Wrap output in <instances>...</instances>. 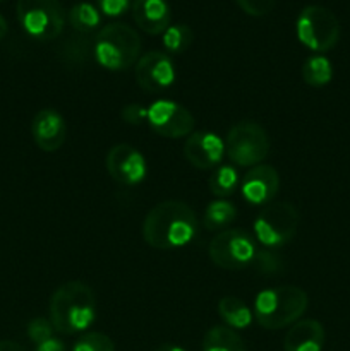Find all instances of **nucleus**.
<instances>
[{
    "label": "nucleus",
    "instance_id": "obj_28",
    "mask_svg": "<svg viewBox=\"0 0 350 351\" xmlns=\"http://www.w3.org/2000/svg\"><path fill=\"white\" fill-rule=\"evenodd\" d=\"M253 264H256L263 273L275 274L281 269L280 257H277L275 254H270V252H263V250H257L256 259H254Z\"/></svg>",
    "mask_w": 350,
    "mask_h": 351
},
{
    "label": "nucleus",
    "instance_id": "obj_31",
    "mask_svg": "<svg viewBox=\"0 0 350 351\" xmlns=\"http://www.w3.org/2000/svg\"><path fill=\"white\" fill-rule=\"evenodd\" d=\"M34 351H67V350H65V345L62 339L50 338V339H47V341L36 345V350Z\"/></svg>",
    "mask_w": 350,
    "mask_h": 351
},
{
    "label": "nucleus",
    "instance_id": "obj_15",
    "mask_svg": "<svg viewBox=\"0 0 350 351\" xmlns=\"http://www.w3.org/2000/svg\"><path fill=\"white\" fill-rule=\"evenodd\" d=\"M31 134L34 144L45 153H54L64 146L67 139V123L64 117L54 108H43L31 122Z\"/></svg>",
    "mask_w": 350,
    "mask_h": 351
},
{
    "label": "nucleus",
    "instance_id": "obj_27",
    "mask_svg": "<svg viewBox=\"0 0 350 351\" xmlns=\"http://www.w3.org/2000/svg\"><path fill=\"white\" fill-rule=\"evenodd\" d=\"M240 9L247 12L249 16L261 17L271 12L275 7V0H235Z\"/></svg>",
    "mask_w": 350,
    "mask_h": 351
},
{
    "label": "nucleus",
    "instance_id": "obj_7",
    "mask_svg": "<svg viewBox=\"0 0 350 351\" xmlns=\"http://www.w3.org/2000/svg\"><path fill=\"white\" fill-rule=\"evenodd\" d=\"M208 254L211 263L222 269H244L256 259L257 243L256 239L246 230L226 228L213 237Z\"/></svg>",
    "mask_w": 350,
    "mask_h": 351
},
{
    "label": "nucleus",
    "instance_id": "obj_20",
    "mask_svg": "<svg viewBox=\"0 0 350 351\" xmlns=\"http://www.w3.org/2000/svg\"><path fill=\"white\" fill-rule=\"evenodd\" d=\"M237 208L232 202L220 199V201L209 202L206 208L205 216H202V226L209 232H218V230L226 228L230 223L235 221Z\"/></svg>",
    "mask_w": 350,
    "mask_h": 351
},
{
    "label": "nucleus",
    "instance_id": "obj_4",
    "mask_svg": "<svg viewBox=\"0 0 350 351\" xmlns=\"http://www.w3.org/2000/svg\"><path fill=\"white\" fill-rule=\"evenodd\" d=\"M141 38L124 23L106 24L95 38L96 62L106 71H127L139 60Z\"/></svg>",
    "mask_w": 350,
    "mask_h": 351
},
{
    "label": "nucleus",
    "instance_id": "obj_6",
    "mask_svg": "<svg viewBox=\"0 0 350 351\" xmlns=\"http://www.w3.org/2000/svg\"><path fill=\"white\" fill-rule=\"evenodd\" d=\"M301 223L297 208L290 202L268 204L254 221L256 240L266 249H278L295 237Z\"/></svg>",
    "mask_w": 350,
    "mask_h": 351
},
{
    "label": "nucleus",
    "instance_id": "obj_8",
    "mask_svg": "<svg viewBox=\"0 0 350 351\" xmlns=\"http://www.w3.org/2000/svg\"><path fill=\"white\" fill-rule=\"evenodd\" d=\"M299 41L309 50L325 53L340 40V23L335 14L321 5H307L295 23Z\"/></svg>",
    "mask_w": 350,
    "mask_h": 351
},
{
    "label": "nucleus",
    "instance_id": "obj_29",
    "mask_svg": "<svg viewBox=\"0 0 350 351\" xmlns=\"http://www.w3.org/2000/svg\"><path fill=\"white\" fill-rule=\"evenodd\" d=\"M98 5L105 16L117 17L132 7V0H98Z\"/></svg>",
    "mask_w": 350,
    "mask_h": 351
},
{
    "label": "nucleus",
    "instance_id": "obj_30",
    "mask_svg": "<svg viewBox=\"0 0 350 351\" xmlns=\"http://www.w3.org/2000/svg\"><path fill=\"white\" fill-rule=\"evenodd\" d=\"M122 119L127 123H141L144 119H148V108L141 105H127L122 110Z\"/></svg>",
    "mask_w": 350,
    "mask_h": 351
},
{
    "label": "nucleus",
    "instance_id": "obj_1",
    "mask_svg": "<svg viewBox=\"0 0 350 351\" xmlns=\"http://www.w3.org/2000/svg\"><path fill=\"white\" fill-rule=\"evenodd\" d=\"M198 215L180 201H165L150 209L143 221V239L158 250L180 249L198 235Z\"/></svg>",
    "mask_w": 350,
    "mask_h": 351
},
{
    "label": "nucleus",
    "instance_id": "obj_3",
    "mask_svg": "<svg viewBox=\"0 0 350 351\" xmlns=\"http://www.w3.org/2000/svg\"><path fill=\"white\" fill-rule=\"evenodd\" d=\"M307 293L302 288L285 285L259 291L254 300L253 314L261 328L278 331L295 324L307 311Z\"/></svg>",
    "mask_w": 350,
    "mask_h": 351
},
{
    "label": "nucleus",
    "instance_id": "obj_13",
    "mask_svg": "<svg viewBox=\"0 0 350 351\" xmlns=\"http://www.w3.org/2000/svg\"><path fill=\"white\" fill-rule=\"evenodd\" d=\"M280 189V175L271 165L261 163L250 168L240 182V192L247 204H270Z\"/></svg>",
    "mask_w": 350,
    "mask_h": 351
},
{
    "label": "nucleus",
    "instance_id": "obj_26",
    "mask_svg": "<svg viewBox=\"0 0 350 351\" xmlns=\"http://www.w3.org/2000/svg\"><path fill=\"white\" fill-rule=\"evenodd\" d=\"M54 326L48 319L45 317H34L33 321L27 324V338L34 343V345H40V343L47 341V339L54 338Z\"/></svg>",
    "mask_w": 350,
    "mask_h": 351
},
{
    "label": "nucleus",
    "instance_id": "obj_34",
    "mask_svg": "<svg viewBox=\"0 0 350 351\" xmlns=\"http://www.w3.org/2000/svg\"><path fill=\"white\" fill-rule=\"evenodd\" d=\"M7 34V23L2 16H0V40Z\"/></svg>",
    "mask_w": 350,
    "mask_h": 351
},
{
    "label": "nucleus",
    "instance_id": "obj_24",
    "mask_svg": "<svg viewBox=\"0 0 350 351\" xmlns=\"http://www.w3.org/2000/svg\"><path fill=\"white\" fill-rule=\"evenodd\" d=\"M192 43V29L185 24L168 26L163 33V47L168 53H184Z\"/></svg>",
    "mask_w": 350,
    "mask_h": 351
},
{
    "label": "nucleus",
    "instance_id": "obj_19",
    "mask_svg": "<svg viewBox=\"0 0 350 351\" xmlns=\"http://www.w3.org/2000/svg\"><path fill=\"white\" fill-rule=\"evenodd\" d=\"M202 351H246V345L232 328L215 326L205 335Z\"/></svg>",
    "mask_w": 350,
    "mask_h": 351
},
{
    "label": "nucleus",
    "instance_id": "obj_5",
    "mask_svg": "<svg viewBox=\"0 0 350 351\" xmlns=\"http://www.w3.org/2000/svg\"><path fill=\"white\" fill-rule=\"evenodd\" d=\"M270 137L256 122H239L225 137V153L237 167H256L270 154Z\"/></svg>",
    "mask_w": 350,
    "mask_h": 351
},
{
    "label": "nucleus",
    "instance_id": "obj_9",
    "mask_svg": "<svg viewBox=\"0 0 350 351\" xmlns=\"http://www.w3.org/2000/svg\"><path fill=\"white\" fill-rule=\"evenodd\" d=\"M16 10L23 29L34 40H55L64 29L65 14L58 0H17Z\"/></svg>",
    "mask_w": 350,
    "mask_h": 351
},
{
    "label": "nucleus",
    "instance_id": "obj_32",
    "mask_svg": "<svg viewBox=\"0 0 350 351\" xmlns=\"http://www.w3.org/2000/svg\"><path fill=\"white\" fill-rule=\"evenodd\" d=\"M0 351H26L23 345L16 341H10V339H3L0 341Z\"/></svg>",
    "mask_w": 350,
    "mask_h": 351
},
{
    "label": "nucleus",
    "instance_id": "obj_2",
    "mask_svg": "<svg viewBox=\"0 0 350 351\" xmlns=\"http://www.w3.org/2000/svg\"><path fill=\"white\" fill-rule=\"evenodd\" d=\"M50 322L58 335L82 332L96 319V297L89 285L69 281L54 291L48 305Z\"/></svg>",
    "mask_w": 350,
    "mask_h": 351
},
{
    "label": "nucleus",
    "instance_id": "obj_33",
    "mask_svg": "<svg viewBox=\"0 0 350 351\" xmlns=\"http://www.w3.org/2000/svg\"><path fill=\"white\" fill-rule=\"evenodd\" d=\"M153 351H185L184 348L177 345H170V343H165V345H160L158 348H154Z\"/></svg>",
    "mask_w": 350,
    "mask_h": 351
},
{
    "label": "nucleus",
    "instance_id": "obj_18",
    "mask_svg": "<svg viewBox=\"0 0 350 351\" xmlns=\"http://www.w3.org/2000/svg\"><path fill=\"white\" fill-rule=\"evenodd\" d=\"M218 314L229 328L246 329L253 322L254 314L250 308L237 297H223L218 302Z\"/></svg>",
    "mask_w": 350,
    "mask_h": 351
},
{
    "label": "nucleus",
    "instance_id": "obj_23",
    "mask_svg": "<svg viewBox=\"0 0 350 351\" xmlns=\"http://www.w3.org/2000/svg\"><path fill=\"white\" fill-rule=\"evenodd\" d=\"M100 21L102 17H100L98 9L89 2L74 3L69 10V23L79 33H91L100 26Z\"/></svg>",
    "mask_w": 350,
    "mask_h": 351
},
{
    "label": "nucleus",
    "instance_id": "obj_21",
    "mask_svg": "<svg viewBox=\"0 0 350 351\" xmlns=\"http://www.w3.org/2000/svg\"><path fill=\"white\" fill-rule=\"evenodd\" d=\"M302 79L307 86L323 88L333 79L331 62L325 55H311L302 65Z\"/></svg>",
    "mask_w": 350,
    "mask_h": 351
},
{
    "label": "nucleus",
    "instance_id": "obj_10",
    "mask_svg": "<svg viewBox=\"0 0 350 351\" xmlns=\"http://www.w3.org/2000/svg\"><path fill=\"white\" fill-rule=\"evenodd\" d=\"M148 123L161 137L180 139L191 136L196 120L192 113L180 103L172 99H156L148 108Z\"/></svg>",
    "mask_w": 350,
    "mask_h": 351
},
{
    "label": "nucleus",
    "instance_id": "obj_22",
    "mask_svg": "<svg viewBox=\"0 0 350 351\" xmlns=\"http://www.w3.org/2000/svg\"><path fill=\"white\" fill-rule=\"evenodd\" d=\"M240 185V177L232 165H220L208 180V187L215 197L225 199L232 195Z\"/></svg>",
    "mask_w": 350,
    "mask_h": 351
},
{
    "label": "nucleus",
    "instance_id": "obj_16",
    "mask_svg": "<svg viewBox=\"0 0 350 351\" xmlns=\"http://www.w3.org/2000/svg\"><path fill=\"white\" fill-rule=\"evenodd\" d=\"M132 17L144 33L161 34L170 26V5L167 0H134Z\"/></svg>",
    "mask_w": 350,
    "mask_h": 351
},
{
    "label": "nucleus",
    "instance_id": "obj_14",
    "mask_svg": "<svg viewBox=\"0 0 350 351\" xmlns=\"http://www.w3.org/2000/svg\"><path fill=\"white\" fill-rule=\"evenodd\" d=\"M184 156L198 170H211L225 156V141L213 132H192L184 143Z\"/></svg>",
    "mask_w": 350,
    "mask_h": 351
},
{
    "label": "nucleus",
    "instance_id": "obj_25",
    "mask_svg": "<svg viewBox=\"0 0 350 351\" xmlns=\"http://www.w3.org/2000/svg\"><path fill=\"white\" fill-rule=\"evenodd\" d=\"M72 351H115V345L103 332H86L74 343Z\"/></svg>",
    "mask_w": 350,
    "mask_h": 351
},
{
    "label": "nucleus",
    "instance_id": "obj_17",
    "mask_svg": "<svg viewBox=\"0 0 350 351\" xmlns=\"http://www.w3.org/2000/svg\"><path fill=\"white\" fill-rule=\"evenodd\" d=\"M325 328L314 319H305L292 324L283 339L285 351H323Z\"/></svg>",
    "mask_w": 350,
    "mask_h": 351
},
{
    "label": "nucleus",
    "instance_id": "obj_12",
    "mask_svg": "<svg viewBox=\"0 0 350 351\" xmlns=\"http://www.w3.org/2000/svg\"><path fill=\"white\" fill-rule=\"evenodd\" d=\"M110 177L122 185H137L146 178L148 163L139 149L130 144H115L105 160Z\"/></svg>",
    "mask_w": 350,
    "mask_h": 351
},
{
    "label": "nucleus",
    "instance_id": "obj_11",
    "mask_svg": "<svg viewBox=\"0 0 350 351\" xmlns=\"http://www.w3.org/2000/svg\"><path fill=\"white\" fill-rule=\"evenodd\" d=\"M134 75L143 91L161 93L174 84L177 72L170 55L163 51H148L136 62Z\"/></svg>",
    "mask_w": 350,
    "mask_h": 351
}]
</instances>
